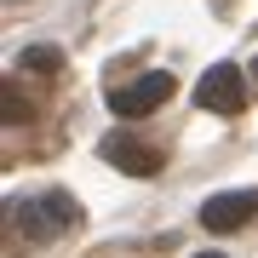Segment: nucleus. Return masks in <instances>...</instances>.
Masks as SVG:
<instances>
[{
  "mask_svg": "<svg viewBox=\"0 0 258 258\" xmlns=\"http://www.w3.org/2000/svg\"><path fill=\"white\" fill-rule=\"evenodd\" d=\"M75 224V201L69 195H29V201H18L12 207V230H18L23 241H57Z\"/></svg>",
  "mask_w": 258,
  "mask_h": 258,
  "instance_id": "1",
  "label": "nucleus"
},
{
  "mask_svg": "<svg viewBox=\"0 0 258 258\" xmlns=\"http://www.w3.org/2000/svg\"><path fill=\"white\" fill-rule=\"evenodd\" d=\"M195 103L212 115H241L247 109V81H241L235 63H212L201 81H195Z\"/></svg>",
  "mask_w": 258,
  "mask_h": 258,
  "instance_id": "2",
  "label": "nucleus"
},
{
  "mask_svg": "<svg viewBox=\"0 0 258 258\" xmlns=\"http://www.w3.org/2000/svg\"><path fill=\"white\" fill-rule=\"evenodd\" d=\"M98 155L109 161L115 172H126V178H155L161 172V149L144 144V138H132V132H109V138L98 144Z\"/></svg>",
  "mask_w": 258,
  "mask_h": 258,
  "instance_id": "3",
  "label": "nucleus"
},
{
  "mask_svg": "<svg viewBox=\"0 0 258 258\" xmlns=\"http://www.w3.org/2000/svg\"><path fill=\"white\" fill-rule=\"evenodd\" d=\"M172 98V75H138L132 86H115L109 92V115H120V120H132V115H149V109H161V103Z\"/></svg>",
  "mask_w": 258,
  "mask_h": 258,
  "instance_id": "4",
  "label": "nucleus"
},
{
  "mask_svg": "<svg viewBox=\"0 0 258 258\" xmlns=\"http://www.w3.org/2000/svg\"><path fill=\"white\" fill-rule=\"evenodd\" d=\"M252 218H258V189H224V195H212V201L201 207V224H207L212 235L247 230Z\"/></svg>",
  "mask_w": 258,
  "mask_h": 258,
  "instance_id": "5",
  "label": "nucleus"
},
{
  "mask_svg": "<svg viewBox=\"0 0 258 258\" xmlns=\"http://www.w3.org/2000/svg\"><path fill=\"white\" fill-rule=\"evenodd\" d=\"M18 69H29V75H57V69H63V52H57V46H29V52L18 57Z\"/></svg>",
  "mask_w": 258,
  "mask_h": 258,
  "instance_id": "6",
  "label": "nucleus"
},
{
  "mask_svg": "<svg viewBox=\"0 0 258 258\" xmlns=\"http://www.w3.org/2000/svg\"><path fill=\"white\" fill-rule=\"evenodd\" d=\"M29 115H35V109H29L18 92H6V120H29Z\"/></svg>",
  "mask_w": 258,
  "mask_h": 258,
  "instance_id": "7",
  "label": "nucleus"
},
{
  "mask_svg": "<svg viewBox=\"0 0 258 258\" xmlns=\"http://www.w3.org/2000/svg\"><path fill=\"white\" fill-rule=\"evenodd\" d=\"M195 258H230V252H195Z\"/></svg>",
  "mask_w": 258,
  "mask_h": 258,
  "instance_id": "8",
  "label": "nucleus"
},
{
  "mask_svg": "<svg viewBox=\"0 0 258 258\" xmlns=\"http://www.w3.org/2000/svg\"><path fill=\"white\" fill-rule=\"evenodd\" d=\"M252 75H258V63H252Z\"/></svg>",
  "mask_w": 258,
  "mask_h": 258,
  "instance_id": "9",
  "label": "nucleus"
}]
</instances>
